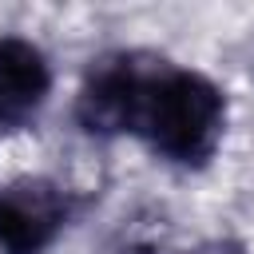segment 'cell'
Wrapping results in <instances>:
<instances>
[{"instance_id": "obj_3", "label": "cell", "mask_w": 254, "mask_h": 254, "mask_svg": "<svg viewBox=\"0 0 254 254\" xmlns=\"http://www.w3.org/2000/svg\"><path fill=\"white\" fill-rule=\"evenodd\" d=\"M67 198L48 179H16L0 187V250L44 254L64 230Z\"/></svg>"}, {"instance_id": "obj_2", "label": "cell", "mask_w": 254, "mask_h": 254, "mask_svg": "<svg viewBox=\"0 0 254 254\" xmlns=\"http://www.w3.org/2000/svg\"><path fill=\"white\" fill-rule=\"evenodd\" d=\"M163 60H147L135 52H119V56H103L75 99V115L83 123V131L91 135H123V131H139L151 83L159 75Z\"/></svg>"}, {"instance_id": "obj_4", "label": "cell", "mask_w": 254, "mask_h": 254, "mask_svg": "<svg viewBox=\"0 0 254 254\" xmlns=\"http://www.w3.org/2000/svg\"><path fill=\"white\" fill-rule=\"evenodd\" d=\"M52 91L44 52L24 36H0V131L24 127L40 115Z\"/></svg>"}, {"instance_id": "obj_5", "label": "cell", "mask_w": 254, "mask_h": 254, "mask_svg": "<svg viewBox=\"0 0 254 254\" xmlns=\"http://www.w3.org/2000/svg\"><path fill=\"white\" fill-rule=\"evenodd\" d=\"M194 254H238L234 246H222V242H214V246H202V250H194Z\"/></svg>"}, {"instance_id": "obj_1", "label": "cell", "mask_w": 254, "mask_h": 254, "mask_svg": "<svg viewBox=\"0 0 254 254\" xmlns=\"http://www.w3.org/2000/svg\"><path fill=\"white\" fill-rule=\"evenodd\" d=\"M222 127L226 99L206 75L187 67H159L139 119V135L163 159L179 167H202L218 151Z\"/></svg>"}]
</instances>
